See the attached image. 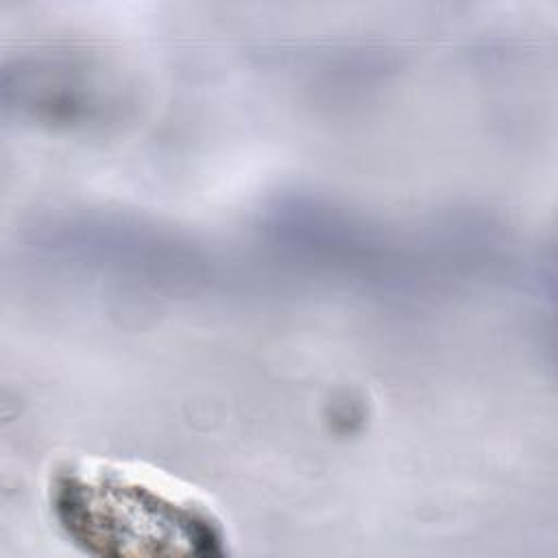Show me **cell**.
Segmentation results:
<instances>
[{"mask_svg":"<svg viewBox=\"0 0 558 558\" xmlns=\"http://www.w3.org/2000/svg\"><path fill=\"white\" fill-rule=\"evenodd\" d=\"M266 253L296 277L381 301H423L471 279L458 211L403 227L320 192H281L257 214Z\"/></svg>","mask_w":558,"mask_h":558,"instance_id":"6da1fadb","label":"cell"},{"mask_svg":"<svg viewBox=\"0 0 558 558\" xmlns=\"http://www.w3.org/2000/svg\"><path fill=\"white\" fill-rule=\"evenodd\" d=\"M48 506L65 538L85 554H229V534L214 506L142 464L107 458L65 460L50 473Z\"/></svg>","mask_w":558,"mask_h":558,"instance_id":"7a4b0ae2","label":"cell"},{"mask_svg":"<svg viewBox=\"0 0 558 558\" xmlns=\"http://www.w3.org/2000/svg\"><path fill=\"white\" fill-rule=\"evenodd\" d=\"M20 244L44 268L118 290L190 296L214 281V259L192 235L113 209H65L35 218Z\"/></svg>","mask_w":558,"mask_h":558,"instance_id":"3957f363","label":"cell"},{"mask_svg":"<svg viewBox=\"0 0 558 558\" xmlns=\"http://www.w3.org/2000/svg\"><path fill=\"white\" fill-rule=\"evenodd\" d=\"M4 118L61 133L118 126L135 105L133 85L109 59L74 46H33L2 63Z\"/></svg>","mask_w":558,"mask_h":558,"instance_id":"277c9868","label":"cell"}]
</instances>
